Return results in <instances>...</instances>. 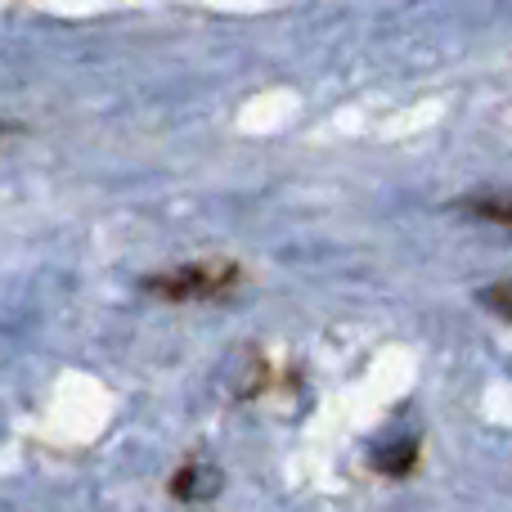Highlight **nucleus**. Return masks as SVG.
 I'll list each match as a JSON object with an SVG mask.
<instances>
[{
	"label": "nucleus",
	"instance_id": "obj_1",
	"mask_svg": "<svg viewBox=\"0 0 512 512\" xmlns=\"http://www.w3.org/2000/svg\"><path fill=\"white\" fill-rule=\"evenodd\" d=\"M239 283V265L234 261H198V265H180L176 274L149 279V292L167 301H207V297H225Z\"/></svg>",
	"mask_w": 512,
	"mask_h": 512
},
{
	"label": "nucleus",
	"instance_id": "obj_2",
	"mask_svg": "<svg viewBox=\"0 0 512 512\" xmlns=\"http://www.w3.org/2000/svg\"><path fill=\"white\" fill-rule=\"evenodd\" d=\"M463 212L481 216V221H495L512 230V198H472V203H463Z\"/></svg>",
	"mask_w": 512,
	"mask_h": 512
},
{
	"label": "nucleus",
	"instance_id": "obj_3",
	"mask_svg": "<svg viewBox=\"0 0 512 512\" xmlns=\"http://www.w3.org/2000/svg\"><path fill=\"white\" fill-rule=\"evenodd\" d=\"M481 301H486L495 315L512 319V283H495V288H486V292H481Z\"/></svg>",
	"mask_w": 512,
	"mask_h": 512
}]
</instances>
